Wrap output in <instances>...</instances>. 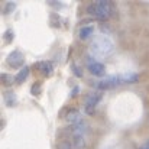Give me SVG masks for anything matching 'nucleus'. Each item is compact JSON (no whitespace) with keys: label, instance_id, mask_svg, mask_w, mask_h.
<instances>
[{"label":"nucleus","instance_id":"23","mask_svg":"<svg viewBox=\"0 0 149 149\" xmlns=\"http://www.w3.org/2000/svg\"><path fill=\"white\" fill-rule=\"evenodd\" d=\"M139 149H149V142H148V143H145L143 146H141Z\"/></svg>","mask_w":149,"mask_h":149},{"label":"nucleus","instance_id":"21","mask_svg":"<svg viewBox=\"0 0 149 149\" xmlns=\"http://www.w3.org/2000/svg\"><path fill=\"white\" fill-rule=\"evenodd\" d=\"M51 6H54V7H56V9H59V7H62V4L61 3H55V0H51V1H48Z\"/></svg>","mask_w":149,"mask_h":149},{"label":"nucleus","instance_id":"8","mask_svg":"<svg viewBox=\"0 0 149 149\" xmlns=\"http://www.w3.org/2000/svg\"><path fill=\"white\" fill-rule=\"evenodd\" d=\"M88 70H90V72H91L93 75H97V77H101V75L104 74V71H106L104 65H103L101 62H97V61L88 64Z\"/></svg>","mask_w":149,"mask_h":149},{"label":"nucleus","instance_id":"7","mask_svg":"<svg viewBox=\"0 0 149 149\" xmlns=\"http://www.w3.org/2000/svg\"><path fill=\"white\" fill-rule=\"evenodd\" d=\"M71 125H77V123H80L81 120H83V116H81V113L77 110V109H71L70 111H68V114H67V117H65Z\"/></svg>","mask_w":149,"mask_h":149},{"label":"nucleus","instance_id":"13","mask_svg":"<svg viewBox=\"0 0 149 149\" xmlns=\"http://www.w3.org/2000/svg\"><path fill=\"white\" fill-rule=\"evenodd\" d=\"M1 83H3V86H6V87H10L13 83H16V80H15V77H13V75L3 72V74H1Z\"/></svg>","mask_w":149,"mask_h":149},{"label":"nucleus","instance_id":"9","mask_svg":"<svg viewBox=\"0 0 149 149\" xmlns=\"http://www.w3.org/2000/svg\"><path fill=\"white\" fill-rule=\"evenodd\" d=\"M71 143H72L74 149H84V146H86L84 136H81V135H74V136H71Z\"/></svg>","mask_w":149,"mask_h":149},{"label":"nucleus","instance_id":"12","mask_svg":"<svg viewBox=\"0 0 149 149\" xmlns=\"http://www.w3.org/2000/svg\"><path fill=\"white\" fill-rule=\"evenodd\" d=\"M4 103H6V106H9V107L16 106L17 99H16L15 91H6V93H4Z\"/></svg>","mask_w":149,"mask_h":149},{"label":"nucleus","instance_id":"16","mask_svg":"<svg viewBox=\"0 0 149 149\" xmlns=\"http://www.w3.org/2000/svg\"><path fill=\"white\" fill-rule=\"evenodd\" d=\"M56 149H74V146H72V143H71V142L62 141V142H59V143H58Z\"/></svg>","mask_w":149,"mask_h":149},{"label":"nucleus","instance_id":"15","mask_svg":"<svg viewBox=\"0 0 149 149\" xmlns=\"http://www.w3.org/2000/svg\"><path fill=\"white\" fill-rule=\"evenodd\" d=\"M4 42L6 44H10L12 41H13V38H15V32H13V29H7L6 32H4Z\"/></svg>","mask_w":149,"mask_h":149},{"label":"nucleus","instance_id":"14","mask_svg":"<svg viewBox=\"0 0 149 149\" xmlns=\"http://www.w3.org/2000/svg\"><path fill=\"white\" fill-rule=\"evenodd\" d=\"M122 81H123V84H133L138 81V75L136 74H125V75H122Z\"/></svg>","mask_w":149,"mask_h":149},{"label":"nucleus","instance_id":"11","mask_svg":"<svg viewBox=\"0 0 149 149\" xmlns=\"http://www.w3.org/2000/svg\"><path fill=\"white\" fill-rule=\"evenodd\" d=\"M29 67H23L16 75H15V80H16V84H22L26 78H28V75H29Z\"/></svg>","mask_w":149,"mask_h":149},{"label":"nucleus","instance_id":"19","mask_svg":"<svg viewBox=\"0 0 149 149\" xmlns=\"http://www.w3.org/2000/svg\"><path fill=\"white\" fill-rule=\"evenodd\" d=\"M31 93H32L33 96L39 94V93H41V83H36V84H33V86H32V88H31Z\"/></svg>","mask_w":149,"mask_h":149},{"label":"nucleus","instance_id":"22","mask_svg":"<svg viewBox=\"0 0 149 149\" xmlns=\"http://www.w3.org/2000/svg\"><path fill=\"white\" fill-rule=\"evenodd\" d=\"M77 93H78V87H75V88H74V91H72V94H71V96H72V97H75V96H77Z\"/></svg>","mask_w":149,"mask_h":149},{"label":"nucleus","instance_id":"2","mask_svg":"<svg viewBox=\"0 0 149 149\" xmlns=\"http://www.w3.org/2000/svg\"><path fill=\"white\" fill-rule=\"evenodd\" d=\"M111 49H113V44L106 36H101L99 39H96L91 45V51L96 56H103V55L109 54Z\"/></svg>","mask_w":149,"mask_h":149},{"label":"nucleus","instance_id":"10","mask_svg":"<svg viewBox=\"0 0 149 149\" xmlns=\"http://www.w3.org/2000/svg\"><path fill=\"white\" fill-rule=\"evenodd\" d=\"M93 33H94V26L90 25V26H83L78 32V36H80V39H88Z\"/></svg>","mask_w":149,"mask_h":149},{"label":"nucleus","instance_id":"20","mask_svg":"<svg viewBox=\"0 0 149 149\" xmlns=\"http://www.w3.org/2000/svg\"><path fill=\"white\" fill-rule=\"evenodd\" d=\"M72 70H74V74H75L77 77H83V72L80 71V68H78L77 65H72Z\"/></svg>","mask_w":149,"mask_h":149},{"label":"nucleus","instance_id":"5","mask_svg":"<svg viewBox=\"0 0 149 149\" xmlns=\"http://www.w3.org/2000/svg\"><path fill=\"white\" fill-rule=\"evenodd\" d=\"M120 84H123L122 77H107V78L99 81V83L96 84V87L100 88V90H107V88H113V87L120 86Z\"/></svg>","mask_w":149,"mask_h":149},{"label":"nucleus","instance_id":"6","mask_svg":"<svg viewBox=\"0 0 149 149\" xmlns=\"http://www.w3.org/2000/svg\"><path fill=\"white\" fill-rule=\"evenodd\" d=\"M35 68L45 77H51L52 72H54V67H52V62L49 61H42V62H38L35 64Z\"/></svg>","mask_w":149,"mask_h":149},{"label":"nucleus","instance_id":"4","mask_svg":"<svg viewBox=\"0 0 149 149\" xmlns=\"http://www.w3.org/2000/svg\"><path fill=\"white\" fill-rule=\"evenodd\" d=\"M7 65L12 67V68H19L25 64V56L22 55L20 51H13L12 54H9L7 59H6Z\"/></svg>","mask_w":149,"mask_h":149},{"label":"nucleus","instance_id":"17","mask_svg":"<svg viewBox=\"0 0 149 149\" xmlns=\"http://www.w3.org/2000/svg\"><path fill=\"white\" fill-rule=\"evenodd\" d=\"M15 9H16V3L9 1V3L6 4V7H4V13H6V15H9V13H12Z\"/></svg>","mask_w":149,"mask_h":149},{"label":"nucleus","instance_id":"18","mask_svg":"<svg viewBox=\"0 0 149 149\" xmlns=\"http://www.w3.org/2000/svg\"><path fill=\"white\" fill-rule=\"evenodd\" d=\"M51 23H52V26H59V23H61L59 16H56L55 13H52L51 15Z\"/></svg>","mask_w":149,"mask_h":149},{"label":"nucleus","instance_id":"3","mask_svg":"<svg viewBox=\"0 0 149 149\" xmlns=\"http://www.w3.org/2000/svg\"><path fill=\"white\" fill-rule=\"evenodd\" d=\"M101 100V93L96 91V93H91L87 100H86V106H84V111L87 114H93L94 110H96V106L99 104V101Z\"/></svg>","mask_w":149,"mask_h":149},{"label":"nucleus","instance_id":"1","mask_svg":"<svg viewBox=\"0 0 149 149\" xmlns=\"http://www.w3.org/2000/svg\"><path fill=\"white\" fill-rule=\"evenodd\" d=\"M86 10L90 16H94L99 20H107L113 15V4L109 0H99L96 3L88 4Z\"/></svg>","mask_w":149,"mask_h":149}]
</instances>
